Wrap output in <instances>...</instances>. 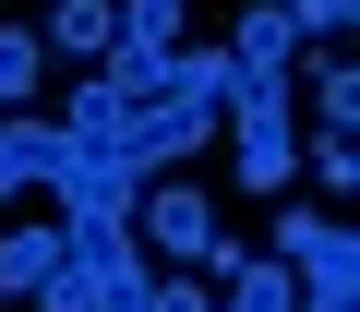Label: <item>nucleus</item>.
Listing matches in <instances>:
<instances>
[{
  "mask_svg": "<svg viewBox=\"0 0 360 312\" xmlns=\"http://www.w3.org/2000/svg\"><path fill=\"white\" fill-rule=\"evenodd\" d=\"M217 108H229V60L180 37L168 60H108V72L60 108V132H84V144H108V156H132V169L156 181L168 156H193V144L217 132Z\"/></svg>",
  "mask_w": 360,
  "mask_h": 312,
  "instance_id": "nucleus-1",
  "label": "nucleus"
},
{
  "mask_svg": "<svg viewBox=\"0 0 360 312\" xmlns=\"http://www.w3.org/2000/svg\"><path fill=\"white\" fill-rule=\"evenodd\" d=\"M132 228H144L156 252H180L193 276H217V264H229V228H217V193H205V181H144Z\"/></svg>",
  "mask_w": 360,
  "mask_h": 312,
  "instance_id": "nucleus-2",
  "label": "nucleus"
},
{
  "mask_svg": "<svg viewBox=\"0 0 360 312\" xmlns=\"http://www.w3.org/2000/svg\"><path fill=\"white\" fill-rule=\"evenodd\" d=\"M276 264H288L300 288H360V240H348L336 216H312V204L276 216Z\"/></svg>",
  "mask_w": 360,
  "mask_h": 312,
  "instance_id": "nucleus-3",
  "label": "nucleus"
},
{
  "mask_svg": "<svg viewBox=\"0 0 360 312\" xmlns=\"http://www.w3.org/2000/svg\"><path fill=\"white\" fill-rule=\"evenodd\" d=\"M60 252H72V240H60ZM72 288H84V312H144L156 276H144L132 240H84V252H72Z\"/></svg>",
  "mask_w": 360,
  "mask_h": 312,
  "instance_id": "nucleus-4",
  "label": "nucleus"
},
{
  "mask_svg": "<svg viewBox=\"0 0 360 312\" xmlns=\"http://www.w3.org/2000/svg\"><path fill=\"white\" fill-rule=\"evenodd\" d=\"M60 120H37V108H13V120H0V204H13V193H49V169H60Z\"/></svg>",
  "mask_w": 360,
  "mask_h": 312,
  "instance_id": "nucleus-5",
  "label": "nucleus"
},
{
  "mask_svg": "<svg viewBox=\"0 0 360 312\" xmlns=\"http://www.w3.org/2000/svg\"><path fill=\"white\" fill-rule=\"evenodd\" d=\"M288 300H300V276L276 252H229L217 264V312H288Z\"/></svg>",
  "mask_w": 360,
  "mask_h": 312,
  "instance_id": "nucleus-6",
  "label": "nucleus"
},
{
  "mask_svg": "<svg viewBox=\"0 0 360 312\" xmlns=\"http://www.w3.org/2000/svg\"><path fill=\"white\" fill-rule=\"evenodd\" d=\"M37 48H72V60L120 48V0H49V25H37Z\"/></svg>",
  "mask_w": 360,
  "mask_h": 312,
  "instance_id": "nucleus-7",
  "label": "nucleus"
},
{
  "mask_svg": "<svg viewBox=\"0 0 360 312\" xmlns=\"http://www.w3.org/2000/svg\"><path fill=\"white\" fill-rule=\"evenodd\" d=\"M60 264V228H0V300H37Z\"/></svg>",
  "mask_w": 360,
  "mask_h": 312,
  "instance_id": "nucleus-8",
  "label": "nucleus"
},
{
  "mask_svg": "<svg viewBox=\"0 0 360 312\" xmlns=\"http://www.w3.org/2000/svg\"><path fill=\"white\" fill-rule=\"evenodd\" d=\"M180 48V0H120V60H168Z\"/></svg>",
  "mask_w": 360,
  "mask_h": 312,
  "instance_id": "nucleus-9",
  "label": "nucleus"
},
{
  "mask_svg": "<svg viewBox=\"0 0 360 312\" xmlns=\"http://www.w3.org/2000/svg\"><path fill=\"white\" fill-rule=\"evenodd\" d=\"M300 37H288V13H276V0H252V13L229 25V60H288Z\"/></svg>",
  "mask_w": 360,
  "mask_h": 312,
  "instance_id": "nucleus-10",
  "label": "nucleus"
},
{
  "mask_svg": "<svg viewBox=\"0 0 360 312\" xmlns=\"http://www.w3.org/2000/svg\"><path fill=\"white\" fill-rule=\"evenodd\" d=\"M37 60H49L37 25H0V108H25V96H37Z\"/></svg>",
  "mask_w": 360,
  "mask_h": 312,
  "instance_id": "nucleus-11",
  "label": "nucleus"
},
{
  "mask_svg": "<svg viewBox=\"0 0 360 312\" xmlns=\"http://www.w3.org/2000/svg\"><path fill=\"white\" fill-rule=\"evenodd\" d=\"M312 108H324V132H348V120H360V72L324 60V72H312Z\"/></svg>",
  "mask_w": 360,
  "mask_h": 312,
  "instance_id": "nucleus-12",
  "label": "nucleus"
},
{
  "mask_svg": "<svg viewBox=\"0 0 360 312\" xmlns=\"http://www.w3.org/2000/svg\"><path fill=\"white\" fill-rule=\"evenodd\" d=\"M276 13H288V37L312 48V37H348V13H360V0H276Z\"/></svg>",
  "mask_w": 360,
  "mask_h": 312,
  "instance_id": "nucleus-13",
  "label": "nucleus"
},
{
  "mask_svg": "<svg viewBox=\"0 0 360 312\" xmlns=\"http://www.w3.org/2000/svg\"><path fill=\"white\" fill-rule=\"evenodd\" d=\"M312 181H324V193L360 181V132H312Z\"/></svg>",
  "mask_w": 360,
  "mask_h": 312,
  "instance_id": "nucleus-14",
  "label": "nucleus"
},
{
  "mask_svg": "<svg viewBox=\"0 0 360 312\" xmlns=\"http://www.w3.org/2000/svg\"><path fill=\"white\" fill-rule=\"evenodd\" d=\"M144 312H217V288H205V276H156V288H144Z\"/></svg>",
  "mask_w": 360,
  "mask_h": 312,
  "instance_id": "nucleus-15",
  "label": "nucleus"
},
{
  "mask_svg": "<svg viewBox=\"0 0 360 312\" xmlns=\"http://www.w3.org/2000/svg\"><path fill=\"white\" fill-rule=\"evenodd\" d=\"M288 312H360V288H300Z\"/></svg>",
  "mask_w": 360,
  "mask_h": 312,
  "instance_id": "nucleus-16",
  "label": "nucleus"
}]
</instances>
